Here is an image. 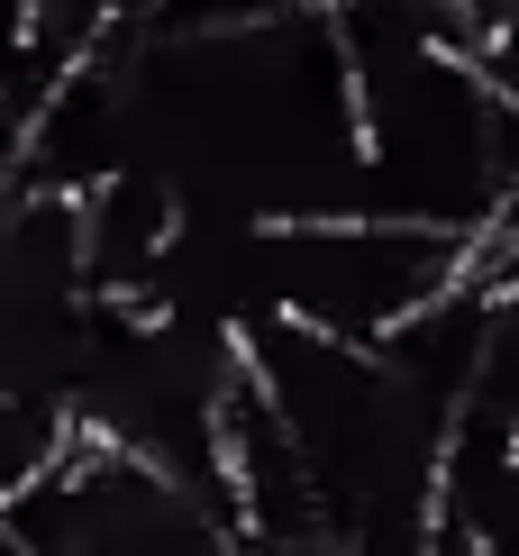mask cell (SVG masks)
<instances>
[{"instance_id":"cell-1","label":"cell","mask_w":519,"mask_h":556,"mask_svg":"<svg viewBox=\"0 0 519 556\" xmlns=\"http://www.w3.org/2000/svg\"><path fill=\"white\" fill-rule=\"evenodd\" d=\"M265 319H311L328 338L383 346L401 319H419L474 274V247L446 228H410L383 211H311V219H265Z\"/></svg>"},{"instance_id":"cell-2","label":"cell","mask_w":519,"mask_h":556,"mask_svg":"<svg viewBox=\"0 0 519 556\" xmlns=\"http://www.w3.org/2000/svg\"><path fill=\"white\" fill-rule=\"evenodd\" d=\"M0 539L10 556H228L238 529H228L219 493L74 429L55 466L0 502Z\"/></svg>"}]
</instances>
